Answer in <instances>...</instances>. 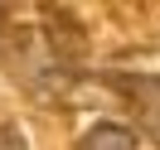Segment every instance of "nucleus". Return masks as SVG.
Listing matches in <instances>:
<instances>
[{"label": "nucleus", "instance_id": "1", "mask_svg": "<svg viewBox=\"0 0 160 150\" xmlns=\"http://www.w3.org/2000/svg\"><path fill=\"white\" fill-rule=\"evenodd\" d=\"M78 150H136V136H131L121 121H92L82 131Z\"/></svg>", "mask_w": 160, "mask_h": 150}, {"label": "nucleus", "instance_id": "2", "mask_svg": "<svg viewBox=\"0 0 160 150\" xmlns=\"http://www.w3.org/2000/svg\"><path fill=\"white\" fill-rule=\"evenodd\" d=\"M0 150H29V140H24V131L15 126V121L0 126Z\"/></svg>", "mask_w": 160, "mask_h": 150}, {"label": "nucleus", "instance_id": "3", "mask_svg": "<svg viewBox=\"0 0 160 150\" xmlns=\"http://www.w3.org/2000/svg\"><path fill=\"white\" fill-rule=\"evenodd\" d=\"M5 39H10V20H5V5H0V49H5Z\"/></svg>", "mask_w": 160, "mask_h": 150}]
</instances>
